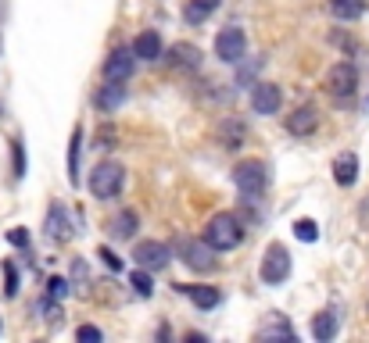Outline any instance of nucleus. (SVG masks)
Masks as SVG:
<instances>
[{
    "mask_svg": "<svg viewBox=\"0 0 369 343\" xmlns=\"http://www.w3.org/2000/svg\"><path fill=\"white\" fill-rule=\"evenodd\" d=\"M244 50H247V36H244L240 25L219 29V36H216V57H219V61L240 65V61H244Z\"/></svg>",
    "mask_w": 369,
    "mask_h": 343,
    "instance_id": "20e7f679",
    "label": "nucleus"
},
{
    "mask_svg": "<svg viewBox=\"0 0 369 343\" xmlns=\"http://www.w3.org/2000/svg\"><path fill=\"white\" fill-rule=\"evenodd\" d=\"M312 336L320 339V343L334 339V336H337V315H334V311H320V315L312 318Z\"/></svg>",
    "mask_w": 369,
    "mask_h": 343,
    "instance_id": "a211bd4d",
    "label": "nucleus"
},
{
    "mask_svg": "<svg viewBox=\"0 0 369 343\" xmlns=\"http://www.w3.org/2000/svg\"><path fill=\"white\" fill-rule=\"evenodd\" d=\"M133 258H136V265L147 268V272H162V268L169 265V247L158 243V240H144V243H136Z\"/></svg>",
    "mask_w": 369,
    "mask_h": 343,
    "instance_id": "1a4fd4ad",
    "label": "nucleus"
},
{
    "mask_svg": "<svg viewBox=\"0 0 369 343\" xmlns=\"http://www.w3.org/2000/svg\"><path fill=\"white\" fill-rule=\"evenodd\" d=\"M180 290L194 301V308H201V311H208V308H216L223 297H219V290L216 286H180Z\"/></svg>",
    "mask_w": 369,
    "mask_h": 343,
    "instance_id": "f3484780",
    "label": "nucleus"
},
{
    "mask_svg": "<svg viewBox=\"0 0 369 343\" xmlns=\"http://www.w3.org/2000/svg\"><path fill=\"white\" fill-rule=\"evenodd\" d=\"M25 172V154H22V143L15 140V176H22Z\"/></svg>",
    "mask_w": 369,
    "mask_h": 343,
    "instance_id": "2f4dec72",
    "label": "nucleus"
},
{
    "mask_svg": "<svg viewBox=\"0 0 369 343\" xmlns=\"http://www.w3.org/2000/svg\"><path fill=\"white\" fill-rule=\"evenodd\" d=\"M219 4H223V0H187V22L190 25H201L204 18L216 15Z\"/></svg>",
    "mask_w": 369,
    "mask_h": 343,
    "instance_id": "6ab92c4d",
    "label": "nucleus"
},
{
    "mask_svg": "<svg viewBox=\"0 0 369 343\" xmlns=\"http://www.w3.org/2000/svg\"><path fill=\"white\" fill-rule=\"evenodd\" d=\"M204 240L212 243L216 251H233V247H240V240H244V222H240L233 211H219V215L208 218Z\"/></svg>",
    "mask_w": 369,
    "mask_h": 343,
    "instance_id": "f257e3e1",
    "label": "nucleus"
},
{
    "mask_svg": "<svg viewBox=\"0 0 369 343\" xmlns=\"http://www.w3.org/2000/svg\"><path fill=\"white\" fill-rule=\"evenodd\" d=\"M133 50H136L140 61H154V57H162V36H158L154 29H147V32H140L133 40Z\"/></svg>",
    "mask_w": 369,
    "mask_h": 343,
    "instance_id": "2eb2a0df",
    "label": "nucleus"
},
{
    "mask_svg": "<svg viewBox=\"0 0 369 343\" xmlns=\"http://www.w3.org/2000/svg\"><path fill=\"white\" fill-rule=\"evenodd\" d=\"M169 65L180 68V72H194L201 65V50L194 43H172L169 47Z\"/></svg>",
    "mask_w": 369,
    "mask_h": 343,
    "instance_id": "ddd939ff",
    "label": "nucleus"
},
{
    "mask_svg": "<svg viewBox=\"0 0 369 343\" xmlns=\"http://www.w3.org/2000/svg\"><path fill=\"white\" fill-rule=\"evenodd\" d=\"M129 282H133V290H136L140 297H151V294H154V279H151V272H147V268H136Z\"/></svg>",
    "mask_w": 369,
    "mask_h": 343,
    "instance_id": "393cba45",
    "label": "nucleus"
},
{
    "mask_svg": "<svg viewBox=\"0 0 369 343\" xmlns=\"http://www.w3.org/2000/svg\"><path fill=\"white\" fill-rule=\"evenodd\" d=\"M36 311L43 315V322H58V315H62V308L54 304V297H47V301H40V304H36Z\"/></svg>",
    "mask_w": 369,
    "mask_h": 343,
    "instance_id": "cd10ccee",
    "label": "nucleus"
},
{
    "mask_svg": "<svg viewBox=\"0 0 369 343\" xmlns=\"http://www.w3.org/2000/svg\"><path fill=\"white\" fill-rule=\"evenodd\" d=\"M287 275H291V254H287L283 243H273L266 251V258H262V282H266V286H280Z\"/></svg>",
    "mask_w": 369,
    "mask_h": 343,
    "instance_id": "423d86ee",
    "label": "nucleus"
},
{
    "mask_svg": "<svg viewBox=\"0 0 369 343\" xmlns=\"http://www.w3.org/2000/svg\"><path fill=\"white\" fill-rule=\"evenodd\" d=\"M176 251L187 261V268H194V272H212L216 268V254L219 251L208 243V240H180Z\"/></svg>",
    "mask_w": 369,
    "mask_h": 343,
    "instance_id": "39448f33",
    "label": "nucleus"
},
{
    "mask_svg": "<svg viewBox=\"0 0 369 343\" xmlns=\"http://www.w3.org/2000/svg\"><path fill=\"white\" fill-rule=\"evenodd\" d=\"M280 104H283V93H280L276 83H254V90H251V107H254L258 114H276Z\"/></svg>",
    "mask_w": 369,
    "mask_h": 343,
    "instance_id": "9d476101",
    "label": "nucleus"
},
{
    "mask_svg": "<svg viewBox=\"0 0 369 343\" xmlns=\"http://www.w3.org/2000/svg\"><path fill=\"white\" fill-rule=\"evenodd\" d=\"M47 240H54V243H65V240H72V225H69V215H65V207L62 204H54L47 211Z\"/></svg>",
    "mask_w": 369,
    "mask_h": 343,
    "instance_id": "f8f14e48",
    "label": "nucleus"
},
{
    "mask_svg": "<svg viewBox=\"0 0 369 343\" xmlns=\"http://www.w3.org/2000/svg\"><path fill=\"white\" fill-rule=\"evenodd\" d=\"M79 154H83V126L72 129V147H69V183L79 186Z\"/></svg>",
    "mask_w": 369,
    "mask_h": 343,
    "instance_id": "412c9836",
    "label": "nucleus"
},
{
    "mask_svg": "<svg viewBox=\"0 0 369 343\" xmlns=\"http://www.w3.org/2000/svg\"><path fill=\"white\" fill-rule=\"evenodd\" d=\"M219 140H223V147H244V126L240 122H223Z\"/></svg>",
    "mask_w": 369,
    "mask_h": 343,
    "instance_id": "5701e85b",
    "label": "nucleus"
},
{
    "mask_svg": "<svg viewBox=\"0 0 369 343\" xmlns=\"http://www.w3.org/2000/svg\"><path fill=\"white\" fill-rule=\"evenodd\" d=\"M294 236H298L301 243H315V240H320V225H315L312 218H298V222H294Z\"/></svg>",
    "mask_w": 369,
    "mask_h": 343,
    "instance_id": "b1692460",
    "label": "nucleus"
},
{
    "mask_svg": "<svg viewBox=\"0 0 369 343\" xmlns=\"http://www.w3.org/2000/svg\"><path fill=\"white\" fill-rule=\"evenodd\" d=\"M136 211H119L115 218H112V229H108V233L112 236H119V240H129V236H136Z\"/></svg>",
    "mask_w": 369,
    "mask_h": 343,
    "instance_id": "aec40b11",
    "label": "nucleus"
},
{
    "mask_svg": "<svg viewBox=\"0 0 369 343\" xmlns=\"http://www.w3.org/2000/svg\"><path fill=\"white\" fill-rule=\"evenodd\" d=\"M126 186V168L119 161H100L93 172H90V193L100 197V200H112L119 197Z\"/></svg>",
    "mask_w": 369,
    "mask_h": 343,
    "instance_id": "f03ea898",
    "label": "nucleus"
},
{
    "mask_svg": "<svg viewBox=\"0 0 369 343\" xmlns=\"http://www.w3.org/2000/svg\"><path fill=\"white\" fill-rule=\"evenodd\" d=\"M315 126H320V111H315L312 104H301L298 111H291V119H287V133L291 136H312Z\"/></svg>",
    "mask_w": 369,
    "mask_h": 343,
    "instance_id": "9b49d317",
    "label": "nucleus"
},
{
    "mask_svg": "<svg viewBox=\"0 0 369 343\" xmlns=\"http://www.w3.org/2000/svg\"><path fill=\"white\" fill-rule=\"evenodd\" d=\"M136 68V50L133 47H115L108 57H104V79L108 83H126Z\"/></svg>",
    "mask_w": 369,
    "mask_h": 343,
    "instance_id": "0eeeda50",
    "label": "nucleus"
},
{
    "mask_svg": "<svg viewBox=\"0 0 369 343\" xmlns=\"http://www.w3.org/2000/svg\"><path fill=\"white\" fill-rule=\"evenodd\" d=\"M4 279H8L4 294H8V297H15V294H18V272H15V265H11V261H4Z\"/></svg>",
    "mask_w": 369,
    "mask_h": 343,
    "instance_id": "c756f323",
    "label": "nucleus"
},
{
    "mask_svg": "<svg viewBox=\"0 0 369 343\" xmlns=\"http://www.w3.org/2000/svg\"><path fill=\"white\" fill-rule=\"evenodd\" d=\"M100 336H104V332H100L97 325H79V329H76V339H79V343H100Z\"/></svg>",
    "mask_w": 369,
    "mask_h": 343,
    "instance_id": "c85d7f7f",
    "label": "nucleus"
},
{
    "mask_svg": "<svg viewBox=\"0 0 369 343\" xmlns=\"http://www.w3.org/2000/svg\"><path fill=\"white\" fill-rule=\"evenodd\" d=\"M97 258H104V265H108V268H115V272H122V258H119L115 251H108V247H100V251H97Z\"/></svg>",
    "mask_w": 369,
    "mask_h": 343,
    "instance_id": "7c9ffc66",
    "label": "nucleus"
},
{
    "mask_svg": "<svg viewBox=\"0 0 369 343\" xmlns=\"http://www.w3.org/2000/svg\"><path fill=\"white\" fill-rule=\"evenodd\" d=\"M122 104H126V86H122V83H108V86L97 90V111L112 114V111H119Z\"/></svg>",
    "mask_w": 369,
    "mask_h": 343,
    "instance_id": "4468645a",
    "label": "nucleus"
},
{
    "mask_svg": "<svg viewBox=\"0 0 369 343\" xmlns=\"http://www.w3.org/2000/svg\"><path fill=\"white\" fill-rule=\"evenodd\" d=\"M355 90H358V72H355V65L337 61V65L327 72V93L337 97V100H344V97H351Z\"/></svg>",
    "mask_w": 369,
    "mask_h": 343,
    "instance_id": "6e6552de",
    "label": "nucleus"
},
{
    "mask_svg": "<svg viewBox=\"0 0 369 343\" xmlns=\"http://www.w3.org/2000/svg\"><path fill=\"white\" fill-rule=\"evenodd\" d=\"M47 297H54V301H65L69 297V279H62V275H54L47 282Z\"/></svg>",
    "mask_w": 369,
    "mask_h": 343,
    "instance_id": "a878e982",
    "label": "nucleus"
},
{
    "mask_svg": "<svg viewBox=\"0 0 369 343\" xmlns=\"http://www.w3.org/2000/svg\"><path fill=\"white\" fill-rule=\"evenodd\" d=\"M334 179L341 183V186H351L355 179H358V157L348 150V154H337V161H334Z\"/></svg>",
    "mask_w": 369,
    "mask_h": 343,
    "instance_id": "dca6fc26",
    "label": "nucleus"
},
{
    "mask_svg": "<svg viewBox=\"0 0 369 343\" xmlns=\"http://www.w3.org/2000/svg\"><path fill=\"white\" fill-rule=\"evenodd\" d=\"M330 11L341 22H355V18H362V0H330Z\"/></svg>",
    "mask_w": 369,
    "mask_h": 343,
    "instance_id": "4be33fe9",
    "label": "nucleus"
},
{
    "mask_svg": "<svg viewBox=\"0 0 369 343\" xmlns=\"http://www.w3.org/2000/svg\"><path fill=\"white\" fill-rule=\"evenodd\" d=\"M258 336H262V339H291V343H294V329H291V325H269V329H262Z\"/></svg>",
    "mask_w": 369,
    "mask_h": 343,
    "instance_id": "bb28decb",
    "label": "nucleus"
},
{
    "mask_svg": "<svg viewBox=\"0 0 369 343\" xmlns=\"http://www.w3.org/2000/svg\"><path fill=\"white\" fill-rule=\"evenodd\" d=\"M25 240H29L25 229H15V233H11V243H15V247H25Z\"/></svg>",
    "mask_w": 369,
    "mask_h": 343,
    "instance_id": "473e14b6",
    "label": "nucleus"
},
{
    "mask_svg": "<svg viewBox=\"0 0 369 343\" xmlns=\"http://www.w3.org/2000/svg\"><path fill=\"white\" fill-rule=\"evenodd\" d=\"M233 186L244 193V200L262 197V193H266V186H269V168L262 164V161H240L233 168Z\"/></svg>",
    "mask_w": 369,
    "mask_h": 343,
    "instance_id": "7ed1b4c3",
    "label": "nucleus"
}]
</instances>
